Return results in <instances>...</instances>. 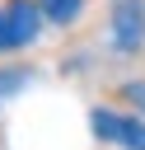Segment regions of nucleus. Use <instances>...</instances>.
I'll return each mask as SVG.
<instances>
[{
	"instance_id": "1",
	"label": "nucleus",
	"mask_w": 145,
	"mask_h": 150,
	"mask_svg": "<svg viewBox=\"0 0 145 150\" xmlns=\"http://www.w3.org/2000/svg\"><path fill=\"white\" fill-rule=\"evenodd\" d=\"M42 28V5L37 0H5L0 5V52L28 47Z\"/></svg>"
},
{
	"instance_id": "2",
	"label": "nucleus",
	"mask_w": 145,
	"mask_h": 150,
	"mask_svg": "<svg viewBox=\"0 0 145 150\" xmlns=\"http://www.w3.org/2000/svg\"><path fill=\"white\" fill-rule=\"evenodd\" d=\"M89 127H94L98 141H117V145H126V150H145V122H136V117H122V112H112V108H94Z\"/></svg>"
},
{
	"instance_id": "3",
	"label": "nucleus",
	"mask_w": 145,
	"mask_h": 150,
	"mask_svg": "<svg viewBox=\"0 0 145 150\" xmlns=\"http://www.w3.org/2000/svg\"><path fill=\"white\" fill-rule=\"evenodd\" d=\"M145 42V0H112V47L140 52Z\"/></svg>"
},
{
	"instance_id": "4",
	"label": "nucleus",
	"mask_w": 145,
	"mask_h": 150,
	"mask_svg": "<svg viewBox=\"0 0 145 150\" xmlns=\"http://www.w3.org/2000/svg\"><path fill=\"white\" fill-rule=\"evenodd\" d=\"M37 5L51 23H75V14L84 9V0H37Z\"/></svg>"
},
{
	"instance_id": "5",
	"label": "nucleus",
	"mask_w": 145,
	"mask_h": 150,
	"mask_svg": "<svg viewBox=\"0 0 145 150\" xmlns=\"http://www.w3.org/2000/svg\"><path fill=\"white\" fill-rule=\"evenodd\" d=\"M126 94H131L136 103H145V84H126Z\"/></svg>"
}]
</instances>
